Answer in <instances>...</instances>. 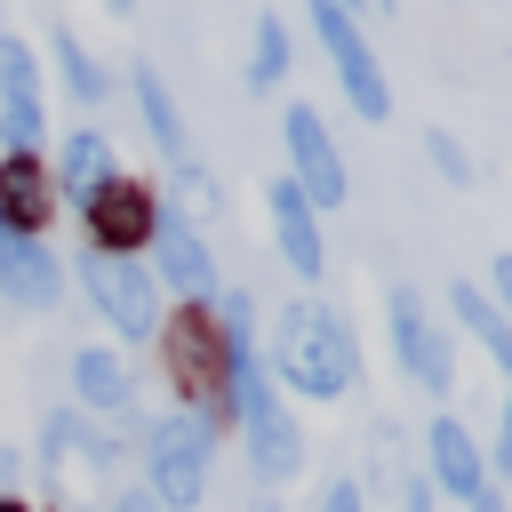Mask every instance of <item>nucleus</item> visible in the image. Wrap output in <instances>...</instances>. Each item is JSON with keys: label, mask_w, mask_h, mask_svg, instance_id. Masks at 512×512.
Instances as JSON below:
<instances>
[{"label": "nucleus", "mask_w": 512, "mask_h": 512, "mask_svg": "<svg viewBox=\"0 0 512 512\" xmlns=\"http://www.w3.org/2000/svg\"><path fill=\"white\" fill-rule=\"evenodd\" d=\"M264 376L304 392V400H344L360 384V344H352V320L336 304H288L272 320V352H264Z\"/></svg>", "instance_id": "f257e3e1"}, {"label": "nucleus", "mask_w": 512, "mask_h": 512, "mask_svg": "<svg viewBox=\"0 0 512 512\" xmlns=\"http://www.w3.org/2000/svg\"><path fill=\"white\" fill-rule=\"evenodd\" d=\"M224 416L248 432V472H256V480H288V472L304 464V432H296V416H288L280 384L264 376V352H256V344H240V352H232Z\"/></svg>", "instance_id": "f03ea898"}, {"label": "nucleus", "mask_w": 512, "mask_h": 512, "mask_svg": "<svg viewBox=\"0 0 512 512\" xmlns=\"http://www.w3.org/2000/svg\"><path fill=\"white\" fill-rule=\"evenodd\" d=\"M160 368H168V384L184 392V408H200L208 424L224 416L232 344H224V328H216L208 304H176V312H160Z\"/></svg>", "instance_id": "7ed1b4c3"}, {"label": "nucleus", "mask_w": 512, "mask_h": 512, "mask_svg": "<svg viewBox=\"0 0 512 512\" xmlns=\"http://www.w3.org/2000/svg\"><path fill=\"white\" fill-rule=\"evenodd\" d=\"M208 472H216V424L200 408H168L144 440V488L160 512H192L208 496Z\"/></svg>", "instance_id": "20e7f679"}, {"label": "nucleus", "mask_w": 512, "mask_h": 512, "mask_svg": "<svg viewBox=\"0 0 512 512\" xmlns=\"http://www.w3.org/2000/svg\"><path fill=\"white\" fill-rule=\"evenodd\" d=\"M80 296H88V312H96L120 344H152V336H160V280H152L144 256L80 248Z\"/></svg>", "instance_id": "39448f33"}, {"label": "nucleus", "mask_w": 512, "mask_h": 512, "mask_svg": "<svg viewBox=\"0 0 512 512\" xmlns=\"http://www.w3.org/2000/svg\"><path fill=\"white\" fill-rule=\"evenodd\" d=\"M312 32H320V48H328V64H336L344 104H352L360 120H384V112H392V88H384V64H376L360 16H352L344 0H312Z\"/></svg>", "instance_id": "423d86ee"}, {"label": "nucleus", "mask_w": 512, "mask_h": 512, "mask_svg": "<svg viewBox=\"0 0 512 512\" xmlns=\"http://www.w3.org/2000/svg\"><path fill=\"white\" fill-rule=\"evenodd\" d=\"M280 144H288V184H296L320 216L352 200V168H344V152H336L328 120H320L312 104H288V112H280Z\"/></svg>", "instance_id": "0eeeda50"}, {"label": "nucleus", "mask_w": 512, "mask_h": 512, "mask_svg": "<svg viewBox=\"0 0 512 512\" xmlns=\"http://www.w3.org/2000/svg\"><path fill=\"white\" fill-rule=\"evenodd\" d=\"M384 312H392V352H400L408 384L432 392V400H448V384H456V344H448V328L424 312V296H416L408 280L384 296Z\"/></svg>", "instance_id": "6e6552de"}, {"label": "nucleus", "mask_w": 512, "mask_h": 512, "mask_svg": "<svg viewBox=\"0 0 512 512\" xmlns=\"http://www.w3.org/2000/svg\"><path fill=\"white\" fill-rule=\"evenodd\" d=\"M80 224H88V248H104V256H144V248H152V224H160V192L136 184V176H112V184L80 208Z\"/></svg>", "instance_id": "1a4fd4ad"}, {"label": "nucleus", "mask_w": 512, "mask_h": 512, "mask_svg": "<svg viewBox=\"0 0 512 512\" xmlns=\"http://www.w3.org/2000/svg\"><path fill=\"white\" fill-rule=\"evenodd\" d=\"M152 248H160V264H152V280L160 288H176L184 304H216V256H208V232L176 208V200H160V224H152Z\"/></svg>", "instance_id": "9d476101"}, {"label": "nucleus", "mask_w": 512, "mask_h": 512, "mask_svg": "<svg viewBox=\"0 0 512 512\" xmlns=\"http://www.w3.org/2000/svg\"><path fill=\"white\" fill-rule=\"evenodd\" d=\"M40 136H48L40 56L32 40H0V152H40Z\"/></svg>", "instance_id": "9b49d317"}, {"label": "nucleus", "mask_w": 512, "mask_h": 512, "mask_svg": "<svg viewBox=\"0 0 512 512\" xmlns=\"http://www.w3.org/2000/svg\"><path fill=\"white\" fill-rule=\"evenodd\" d=\"M0 304L16 312L64 304V256L48 248V232H0Z\"/></svg>", "instance_id": "f8f14e48"}, {"label": "nucleus", "mask_w": 512, "mask_h": 512, "mask_svg": "<svg viewBox=\"0 0 512 512\" xmlns=\"http://www.w3.org/2000/svg\"><path fill=\"white\" fill-rule=\"evenodd\" d=\"M264 224H272V248L288 256V272L296 280H320L328 272V240H320V208L288 184V176H272L264 184Z\"/></svg>", "instance_id": "ddd939ff"}, {"label": "nucleus", "mask_w": 512, "mask_h": 512, "mask_svg": "<svg viewBox=\"0 0 512 512\" xmlns=\"http://www.w3.org/2000/svg\"><path fill=\"white\" fill-rule=\"evenodd\" d=\"M112 176H120V160H112V136H104L96 120L64 128V144H56V168H48V184H56V208H88V200H96Z\"/></svg>", "instance_id": "4468645a"}, {"label": "nucleus", "mask_w": 512, "mask_h": 512, "mask_svg": "<svg viewBox=\"0 0 512 512\" xmlns=\"http://www.w3.org/2000/svg\"><path fill=\"white\" fill-rule=\"evenodd\" d=\"M424 464H432V488H448L456 504H480V496H488V456H480V440H472L456 416H432Z\"/></svg>", "instance_id": "2eb2a0df"}, {"label": "nucleus", "mask_w": 512, "mask_h": 512, "mask_svg": "<svg viewBox=\"0 0 512 512\" xmlns=\"http://www.w3.org/2000/svg\"><path fill=\"white\" fill-rule=\"evenodd\" d=\"M64 376H72L80 416H136V376H128V360H120V352L80 344V352L64 360Z\"/></svg>", "instance_id": "dca6fc26"}, {"label": "nucleus", "mask_w": 512, "mask_h": 512, "mask_svg": "<svg viewBox=\"0 0 512 512\" xmlns=\"http://www.w3.org/2000/svg\"><path fill=\"white\" fill-rule=\"evenodd\" d=\"M48 216H56V184L40 152H0V232H48Z\"/></svg>", "instance_id": "f3484780"}, {"label": "nucleus", "mask_w": 512, "mask_h": 512, "mask_svg": "<svg viewBox=\"0 0 512 512\" xmlns=\"http://www.w3.org/2000/svg\"><path fill=\"white\" fill-rule=\"evenodd\" d=\"M128 96H136V120H144V136L160 144V160H192V144H184V104H176V88L160 80V64H128Z\"/></svg>", "instance_id": "a211bd4d"}, {"label": "nucleus", "mask_w": 512, "mask_h": 512, "mask_svg": "<svg viewBox=\"0 0 512 512\" xmlns=\"http://www.w3.org/2000/svg\"><path fill=\"white\" fill-rule=\"evenodd\" d=\"M448 312H456V328L496 360V376L512 384V320L496 312V296H488V288H472V280H456V288H448Z\"/></svg>", "instance_id": "6ab92c4d"}, {"label": "nucleus", "mask_w": 512, "mask_h": 512, "mask_svg": "<svg viewBox=\"0 0 512 512\" xmlns=\"http://www.w3.org/2000/svg\"><path fill=\"white\" fill-rule=\"evenodd\" d=\"M48 56H56V80H64V96H72V104L96 120V112H104V96H112V72L88 56V40H80L72 24H56V32H48Z\"/></svg>", "instance_id": "aec40b11"}, {"label": "nucleus", "mask_w": 512, "mask_h": 512, "mask_svg": "<svg viewBox=\"0 0 512 512\" xmlns=\"http://www.w3.org/2000/svg\"><path fill=\"white\" fill-rule=\"evenodd\" d=\"M288 56H296L288 24H280V16H256V40H248V88H256V96L280 88V80H288Z\"/></svg>", "instance_id": "412c9836"}, {"label": "nucleus", "mask_w": 512, "mask_h": 512, "mask_svg": "<svg viewBox=\"0 0 512 512\" xmlns=\"http://www.w3.org/2000/svg\"><path fill=\"white\" fill-rule=\"evenodd\" d=\"M424 160H432V168H440L448 184H472V152H464V144H456L448 128H424Z\"/></svg>", "instance_id": "4be33fe9"}, {"label": "nucleus", "mask_w": 512, "mask_h": 512, "mask_svg": "<svg viewBox=\"0 0 512 512\" xmlns=\"http://www.w3.org/2000/svg\"><path fill=\"white\" fill-rule=\"evenodd\" d=\"M488 296H496V312L512 320V248H504V256L488 264Z\"/></svg>", "instance_id": "5701e85b"}, {"label": "nucleus", "mask_w": 512, "mask_h": 512, "mask_svg": "<svg viewBox=\"0 0 512 512\" xmlns=\"http://www.w3.org/2000/svg\"><path fill=\"white\" fill-rule=\"evenodd\" d=\"M488 456H496V472L512 480V392H504V416H496V448H488Z\"/></svg>", "instance_id": "b1692460"}, {"label": "nucleus", "mask_w": 512, "mask_h": 512, "mask_svg": "<svg viewBox=\"0 0 512 512\" xmlns=\"http://www.w3.org/2000/svg\"><path fill=\"white\" fill-rule=\"evenodd\" d=\"M320 512H368V504H360L352 480H328V488H320Z\"/></svg>", "instance_id": "393cba45"}, {"label": "nucleus", "mask_w": 512, "mask_h": 512, "mask_svg": "<svg viewBox=\"0 0 512 512\" xmlns=\"http://www.w3.org/2000/svg\"><path fill=\"white\" fill-rule=\"evenodd\" d=\"M400 512H432V480H400Z\"/></svg>", "instance_id": "a878e982"}, {"label": "nucleus", "mask_w": 512, "mask_h": 512, "mask_svg": "<svg viewBox=\"0 0 512 512\" xmlns=\"http://www.w3.org/2000/svg\"><path fill=\"white\" fill-rule=\"evenodd\" d=\"M112 512H160V504H152V488H120V496H112Z\"/></svg>", "instance_id": "bb28decb"}, {"label": "nucleus", "mask_w": 512, "mask_h": 512, "mask_svg": "<svg viewBox=\"0 0 512 512\" xmlns=\"http://www.w3.org/2000/svg\"><path fill=\"white\" fill-rule=\"evenodd\" d=\"M8 488H16V456L0 448V496H8Z\"/></svg>", "instance_id": "cd10ccee"}, {"label": "nucleus", "mask_w": 512, "mask_h": 512, "mask_svg": "<svg viewBox=\"0 0 512 512\" xmlns=\"http://www.w3.org/2000/svg\"><path fill=\"white\" fill-rule=\"evenodd\" d=\"M0 512H32V504H24V496H0Z\"/></svg>", "instance_id": "c85d7f7f"}, {"label": "nucleus", "mask_w": 512, "mask_h": 512, "mask_svg": "<svg viewBox=\"0 0 512 512\" xmlns=\"http://www.w3.org/2000/svg\"><path fill=\"white\" fill-rule=\"evenodd\" d=\"M472 512H504V504H496V496H480V504H472Z\"/></svg>", "instance_id": "c756f323"}, {"label": "nucleus", "mask_w": 512, "mask_h": 512, "mask_svg": "<svg viewBox=\"0 0 512 512\" xmlns=\"http://www.w3.org/2000/svg\"><path fill=\"white\" fill-rule=\"evenodd\" d=\"M104 8H120V16H128V8H136V0H104Z\"/></svg>", "instance_id": "7c9ffc66"}, {"label": "nucleus", "mask_w": 512, "mask_h": 512, "mask_svg": "<svg viewBox=\"0 0 512 512\" xmlns=\"http://www.w3.org/2000/svg\"><path fill=\"white\" fill-rule=\"evenodd\" d=\"M0 40H8V32H0Z\"/></svg>", "instance_id": "2f4dec72"}]
</instances>
